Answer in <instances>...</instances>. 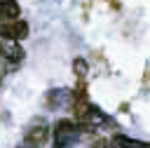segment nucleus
Listing matches in <instances>:
<instances>
[{
	"instance_id": "obj_1",
	"label": "nucleus",
	"mask_w": 150,
	"mask_h": 148,
	"mask_svg": "<svg viewBox=\"0 0 150 148\" xmlns=\"http://www.w3.org/2000/svg\"><path fill=\"white\" fill-rule=\"evenodd\" d=\"M80 134H82L80 122H75L70 117L59 120L54 125V148H70V146H75Z\"/></svg>"
},
{
	"instance_id": "obj_2",
	"label": "nucleus",
	"mask_w": 150,
	"mask_h": 148,
	"mask_svg": "<svg viewBox=\"0 0 150 148\" xmlns=\"http://www.w3.org/2000/svg\"><path fill=\"white\" fill-rule=\"evenodd\" d=\"M47 141H49V125H47L42 117L33 120V122L23 129V141H21V143H26V146H30V148H42Z\"/></svg>"
},
{
	"instance_id": "obj_3",
	"label": "nucleus",
	"mask_w": 150,
	"mask_h": 148,
	"mask_svg": "<svg viewBox=\"0 0 150 148\" xmlns=\"http://www.w3.org/2000/svg\"><path fill=\"white\" fill-rule=\"evenodd\" d=\"M75 103V92L68 87H59V89H49L45 96V106L49 110H59V108H70Z\"/></svg>"
},
{
	"instance_id": "obj_4",
	"label": "nucleus",
	"mask_w": 150,
	"mask_h": 148,
	"mask_svg": "<svg viewBox=\"0 0 150 148\" xmlns=\"http://www.w3.org/2000/svg\"><path fill=\"white\" fill-rule=\"evenodd\" d=\"M28 38V23L16 19V21H0V40H16L21 42Z\"/></svg>"
},
{
	"instance_id": "obj_5",
	"label": "nucleus",
	"mask_w": 150,
	"mask_h": 148,
	"mask_svg": "<svg viewBox=\"0 0 150 148\" xmlns=\"http://www.w3.org/2000/svg\"><path fill=\"white\" fill-rule=\"evenodd\" d=\"M26 56L23 47L16 40H0V59L7 63H21Z\"/></svg>"
},
{
	"instance_id": "obj_6",
	"label": "nucleus",
	"mask_w": 150,
	"mask_h": 148,
	"mask_svg": "<svg viewBox=\"0 0 150 148\" xmlns=\"http://www.w3.org/2000/svg\"><path fill=\"white\" fill-rule=\"evenodd\" d=\"M21 7L16 0H0V21H16Z\"/></svg>"
},
{
	"instance_id": "obj_7",
	"label": "nucleus",
	"mask_w": 150,
	"mask_h": 148,
	"mask_svg": "<svg viewBox=\"0 0 150 148\" xmlns=\"http://www.w3.org/2000/svg\"><path fill=\"white\" fill-rule=\"evenodd\" d=\"M112 143H115V148H150V141L131 139V136H124V134H115Z\"/></svg>"
},
{
	"instance_id": "obj_8",
	"label": "nucleus",
	"mask_w": 150,
	"mask_h": 148,
	"mask_svg": "<svg viewBox=\"0 0 150 148\" xmlns=\"http://www.w3.org/2000/svg\"><path fill=\"white\" fill-rule=\"evenodd\" d=\"M73 68H75V70H77V75L82 78V75L87 73V61H84V59H75V61H73Z\"/></svg>"
},
{
	"instance_id": "obj_9",
	"label": "nucleus",
	"mask_w": 150,
	"mask_h": 148,
	"mask_svg": "<svg viewBox=\"0 0 150 148\" xmlns=\"http://www.w3.org/2000/svg\"><path fill=\"white\" fill-rule=\"evenodd\" d=\"M16 148H30V146H26V143H21V146H16Z\"/></svg>"
}]
</instances>
